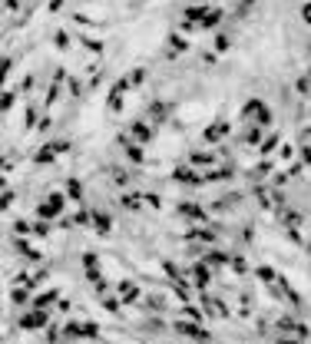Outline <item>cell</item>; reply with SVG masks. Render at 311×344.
Instances as JSON below:
<instances>
[{
    "instance_id": "cell-1",
    "label": "cell",
    "mask_w": 311,
    "mask_h": 344,
    "mask_svg": "<svg viewBox=\"0 0 311 344\" xmlns=\"http://www.w3.org/2000/svg\"><path fill=\"white\" fill-rule=\"evenodd\" d=\"M175 331L179 334H186V338H195V341H209V331H202V325L199 321H175Z\"/></svg>"
},
{
    "instance_id": "cell-2",
    "label": "cell",
    "mask_w": 311,
    "mask_h": 344,
    "mask_svg": "<svg viewBox=\"0 0 311 344\" xmlns=\"http://www.w3.org/2000/svg\"><path fill=\"white\" fill-rule=\"evenodd\" d=\"M63 202H66L63 195H47V199L40 202V209H37L40 219H53V215H60L63 212Z\"/></svg>"
},
{
    "instance_id": "cell-3",
    "label": "cell",
    "mask_w": 311,
    "mask_h": 344,
    "mask_svg": "<svg viewBox=\"0 0 311 344\" xmlns=\"http://www.w3.org/2000/svg\"><path fill=\"white\" fill-rule=\"evenodd\" d=\"M17 325L24 328V331H33V328H43V325H47V311H40V308H37V311L24 314V318H20Z\"/></svg>"
},
{
    "instance_id": "cell-4",
    "label": "cell",
    "mask_w": 311,
    "mask_h": 344,
    "mask_svg": "<svg viewBox=\"0 0 311 344\" xmlns=\"http://www.w3.org/2000/svg\"><path fill=\"white\" fill-rule=\"evenodd\" d=\"M53 301H60V291H56V288H50V291H43V294H37V298H33V308H40V311H43V308H50Z\"/></svg>"
},
{
    "instance_id": "cell-5",
    "label": "cell",
    "mask_w": 311,
    "mask_h": 344,
    "mask_svg": "<svg viewBox=\"0 0 311 344\" xmlns=\"http://www.w3.org/2000/svg\"><path fill=\"white\" fill-rule=\"evenodd\" d=\"M225 132H229V123L222 119V123H215V126H209V129H206V143H218Z\"/></svg>"
},
{
    "instance_id": "cell-6",
    "label": "cell",
    "mask_w": 311,
    "mask_h": 344,
    "mask_svg": "<svg viewBox=\"0 0 311 344\" xmlns=\"http://www.w3.org/2000/svg\"><path fill=\"white\" fill-rule=\"evenodd\" d=\"M90 222H93V228L103 232V235L109 232V215H106V212H93V215H90Z\"/></svg>"
},
{
    "instance_id": "cell-7",
    "label": "cell",
    "mask_w": 311,
    "mask_h": 344,
    "mask_svg": "<svg viewBox=\"0 0 311 344\" xmlns=\"http://www.w3.org/2000/svg\"><path fill=\"white\" fill-rule=\"evenodd\" d=\"M119 294H123V301L129 305V301H136V298H139V288L132 285V282H123V285H119Z\"/></svg>"
},
{
    "instance_id": "cell-8",
    "label": "cell",
    "mask_w": 311,
    "mask_h": 344,
    "mask_svg": "<svg viewBox=\"0 0 311 344\" xmlns=\"http://www.w3.org/2000/svg\"><path fill=\"white\" fill-rule=\"evenodd\" d=\"M192 278H195V285H199V288H206L209 285V265H195V268H192Z\"/></svg>"
},
{
    "instance_id": "cell-9",
    "label": "cell",
    "mask_w": 311,
    "mask_h": 344,
    "mask_svg": "<svg viewBox=\"0 0 311 344\" xmlns=\"http://www.w3.org/2000/svg\"><path fill=\"white\" fill-rule=\"evenodd\" d=\"M63 334H66V341L83 338V325H76V321H66V325H63Z\"/></svg>"
},
{
    "instance_id": "cell-10",
    "label": "cell",
    "mask_w": 311,
    "mask_h": 344,
    "mask_svg": "<svg viewBox=\"0 0 311 344\" xmlns=\"http://www.w3.org/2000/svg\"><path fill=\"white\" fill-rule=\"evenodd\" d=\"M66 195H70L73 202H83V186H80L76 179H70V182H66Z\"/></svg>"
},
{
    "instance_id": "cell-11",
    "label": "cell",
    "mask_w": 311,
    "mask_h": 344,
    "mask_svg": "<svg viewBox=\"0 0 311 344\" xmlns=\"http://www.w3.org/2000/svg\"><path fill=\"white\" fill-rule=\"evenodd\" d=\"M123 146H126V156H129L132 163H143V149H139L136 143H129V139H123Z\"/></svg>"
},
{
    "instance_id": "cell-12",
    "label": "cell",
    "mask_w": 311,
    "mask_h": 344,
    "mask_svg": "<svg viewBox=\"0 0 311 344\" xmlns=\"http://www.w3.org/2000/svg\"><path fill=\"white\" fill-rule=\"evenodd\" d=\"M53 159H56V146H53V143L47 146V149L37 152V163H40V166H43V163H53Z\"/></svg>"
},
{
    "instance_id": "cell-13",
    "label": "cell",
    "mask_w": 311,
    "mask_h": 344,
    "mask_svg": "<svg viewBox=\"0 0 311 344\" xmlns=\"http://www.w3.org/2000/svg\"><path fill=\"white\" fill-rule=\"evenodd\" d=\"M132 132H136V139H143V143H146V139H152V129L146 123H136V126H132Z\"/></svg>"
},
{
    "instance_id": "cell-14",
    "label": "cell",
    "mask_w": 311,
    "mask_h": 344,
    "mask_svg": "<svg viewBox=\"0 0 311 344\" xmlns=\"http://www.w3.org/2000/svg\"><path fill=\"white\" fill-rule=\"evenodd\" d=\"M255 278H258V282H265V285H272V282H275V271L261 265V268H255Z\"/></svg>"
},
{
    "instance_id": "cell-15",
    "label": "cell",
    "mask_w": 311,
    "mask_h": 344,
    "mask_svg": "<svg viewBox=\"0 0 311 344\" xmlns=\"http://www.w3.org/2000/svg\"><path fill=\"white\" fill-rule=\"evenodd\" d=\"M17 251H20V255H24V258H33V262H37V258H40V251H33V248H30V245H27V242H17Z\"/></svg>"
},
{
    "instance_id": "cell-16",
    "label": "cell",
    "mask_w": 311,
    "mask_h": 344,
    "mask_svg": "<svg viewBox=\"0 0 311 344\" xmlns=\"http://www.w3.org/2000/svg\"><path fill=\"white\" fill-rule=\"evenodd\" d=\"M179 212H182V215H192V219H206V212H202L199 205H182Z\"/></svg>"
},
{
    "instance_id": "cell-17",
    "label": "cell",
    "mask_w": 311,
    "mask_h": 344,
    "mask_svg": "<svg viewBox=\"0 0 311 344\" xmlns=\"http://www.w3.org/2000/svg\"><path fill=\"white\" fill-rule=\"evenodd\" d=\"M206 262H209V265H222V262H229V255H225V251H209Z\"/></svg>"
},
{
    "instance_id": "cell-18",
    "label": "cell",
    "mask_w": 311,
    "mask_h": 344,
    "mask_svg": "<svg viewBox=\"0 0 311 344\" xmlns=\"http://www.w3.org/2000/svg\"><path fill=\"white\" fill-rule=\"evenodd\" d=\"M83 265H86V268H96V265H100V258H96V251H86V255H83Z\"/></svg>"
},
{
    "instance_id": "cell-19",
    "label": "cell",
    "mask_w": 311,
    "mask_h": 344,
    "mask_svg": "<svg viewBox=\"0 0 311 344\" xmlns=\"http://www.w3.org/2000/svg\"><path fill=\"white\" fill-rule=\"evenodd\" d=\"M139 199H143V195H123V205L126 209H139Z\"/></svg>"
},
{
    "instance_id": "cell-20",
    "label": "cell",
    "mask_w": 311,
    "mask_h": 344,
    "mask_svg": "<svg viewBox=\"0 0 311 344\" xmlns=\"http://www.w3.org/2000/svg\"><path fill=\"white\" fill-rule=\"evenodd\" d=\"M10 298H13V305H24V301H27V291H20V288H13V294H10Z\"/></svg>"
},
{
    "instance_id": "cell-21",
    "label": "cell",
    "mask_w": 311,
    "mask_h": 344,
    "mask_svg": "<svg viewBox=\"0 0 311 344\" xmlns=\"http://www.w3.org/2000/svg\"><path fill=\"white\" fill-rule=\"evenodd\" d=\"M96 334H100V328H96V325H83V338H96Z\"/></svg>"
},
{
    "instance_id": "cell-22",
    "label": "cell",
    "mask_w": 311,
    "mask_h": 344,
    "mask_svg": "<svg viewBox=\"0 0 311 344\" xmlns=\"http://www.w3.org/2000/svg\"><path fill=\"white\" fill-rule=\"evenodd\" d=\"M298 93H301V96L311 93V83H308V80H298Z\"/></svg>"
},
{
    "instance_id": "cell-23",
    "label": "cell",
    "mask_w": 311,
    "mask_h": 344,
    "mask_svg": "<svg viewBox=\"0 0 311 344\" xmlns=\"http://www.w3.org/2000/svg\"><path fill=\"white\" fill-rule=\"evenodd\" d=\"M13 232H17V235H27L30 228H27V222H13Z\"/></svg>"
},
{
    "instance_id": "cell-24",
    "label": "cell",
    "mask_w": 311,
    "mask_h": 344,
    "mask_svg": "<svg viewBox=\"0 0 311 344\" xmlns=\"http://www.w3.org/2000/svg\"><path fill=\"white\" fill-rule=\"evenodd\" d=\"M215 50H229V37H218L215 40Z\"/></svg>"
},
{
    "instance_id": "cell-25",
    "label": "cell",
    "mask_w": 311,
    "mask_h": 344,
    "mask_svg": "<svg viewBox=\"0 0 311 344\" xmlns=\"http://www.w3.org/2000/svg\"><path fill=\"white\" fill-rule=\"evenodd\" d=\"M129 80H132V83H143V80H146V70H136V73H132Z\"/></svg>"
},
{
    "instance_id": "cell-26",
    "label": "cell",
    "mask_w": 311,
    "mask_h": 344,
    "mask_svg": "<svg viewBox=\"0 0 311 344\" xmlns=\"http://www.w3.org/2000/svg\"><path fill=\"white\" fill-rule=\"evenodd\" d=\"M301 17H305V20H308V24H311V7H308V4H305V7H301Z\"/></svg>"
},
{
    "instance_id": "cell-27",
    "label": "cell",
    "mask_w": 311,
    "mask_h": 344,
    "mask_svg": "<svg viewBox=\"0 0 311 344\" xmlns=\"http://www.w3.org/2000/svg\"><path fill=\"white\" fill-rule=\"evenodd\" d=\"M281 344H298V341H281Z\"/></svg>"
}]
</instances>
